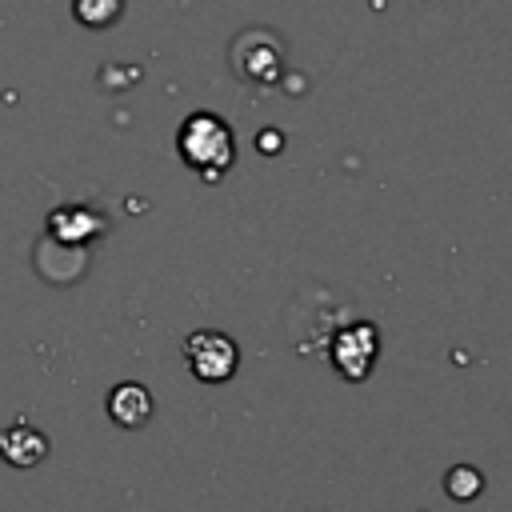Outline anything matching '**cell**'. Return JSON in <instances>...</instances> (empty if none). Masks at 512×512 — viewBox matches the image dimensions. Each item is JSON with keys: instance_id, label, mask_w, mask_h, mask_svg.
Listing matches in <instances>:
<instances>
[{"instance_id": "6da1fadb", "label": "cell", "mask_w": 512, "mask_h": 512, "mask_svg": "<svg viewBox=\"0 0 512 512\" xmlns=\"http://www.w3.org/2000/svg\"><path fill=\"white\" fill-rule=\"evenodd\" d=\"M180 156L188 168H196L204 180H220L236 156L232 148V128L216 120L212 112H196L180 128Z\"/></svg>"}, {"instance_id": "7a4b0ae2", "label": "cell", "mask_w": 512, "mask_h": 512, "mask_svg": "<svg viewBox=\"0 0 512 512\" xmlns=\"http://www.w3.org/2000/svg\"><path fill=\"white\" fill-rule=\"evenodd\" d=\"M184 360H188V368L200 380L216 384V380H228L232 376V368H236V344L228 336H220V332H192L184 340Z\"/></svg>"}, {"instance_id": "3957f363", "label": "cell", "mask_w": 512, "mask_h": 512, "mask_svg": "<svg viewBox=\"0 0 512 512\" xmlns=\"http://www.w3.org/2000/svg\"><path fill=\"white\" fill-rule=\"evenodd\" d=\"M0 456L12 468H32V464H40L48 456V440L32 424H12V428L0 432Z\"/></svg>"}, {"instance_id": "277c9868", "label": "cell", "mask_w": 512, "mask_h": 512, "mask_svg": "<svg viewBox=\"0 0 512 512\" xmlns=\"http://www.w3.org/2000/svg\"><path fill=\"white\" fill-rule=\"evenodd\" d=\"M372 356H376V332H372V324H356V328H348L336 340V364H340L344 376H356L360 380L368 372Z\"/></svg>"}, {"instance_id": "5b68a950", "label": "cell", "mask_w": 512, "mask_h": 512, "mask_svg": "<svg viewBox=\"0 0 512 512\" xmlns=\"http://www.w3.org/2000/svg\"><path fill=\"white\" fill-rule=\"evenodd\" d=\"M108 416H112L116 424H124V428L144 424V420L152 416V396H148V388H144V384H116V388L108 392Z\"/></svg>"}, {"instance_id": "8992f818", "label": "cell", "mask_w": 512, "mask_h": 512, "mask_svg": "<svg viewBox=\"0 0 512 512\" xmlns=\"http://www.w3.org/2000/svg\"><path fill=\"white\" fill-rule=\"evenodd\" d=\"M72 8H76V20H80V24H88V28H108V24L120 16L124 0H76Z\"/></svg>"}, {"instance_id": "52a82bcc", "label": "cell", "mask_w": 512, "mask_h": 512, "mask_svg": "<svg viewBox=\"0 0 512 512\" xmlns=\"http://www.w3.org/2000/svg\"><path fill=\"white\" fill-rule=\"evenodd\" d=\"M448 488L456 492V500H468V496L480 488V476H476L472 468H460L456 476H448Z\"/></svg>"}]
</instances>
